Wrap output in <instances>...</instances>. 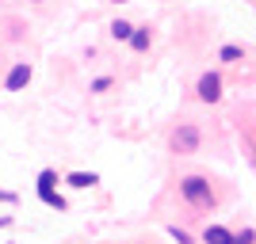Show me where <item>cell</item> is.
I'll return each instance as SVG.
<instances>
[{
    "label": "cell",
    "instance_id": "cell-1",
    "mask_svg": "<svg viewBox=\"0 0 256 244\" xmlns=\"http://www.w3.org/2000/svg\"><path fill=\"white\" fill-rule=\"evenodd\" d=\"M180 191H184V199L192 202V206H199V210H210L214 206V191H210V183H206L203 176H188V180L180 183Z\"/></svg>",
    "mask_w": 256,
    "mask_h": 244
},
{
    "label": "cell",
    "instance_id": "cell-12",
    "mask_svg": "<svg viewBox=\"0 0 256 244\" xmlns=\"http://www.w3.org/2000/svg\"><path fill=\"white\" fill-rule=\"evenodd\" d=\"M252 241H256L252 229H241V233H234V244H252Z\"/></svg>",
    "mask_w": 256,
    "mask_h": 244
},
{
    "label": "cell",
    "instance_id": "cell-6",
    "mask_svg": "<svg viewBox=\"0 0 256 244\" xmlns=\"http://www.w3.org/2000/svg\"><path fill=\"white\" fill-rule=\"evenodd\" d=\"M65 183H69V187H76V191H84V187H96L100 176H96V172H73Z\"/></svg>",
    "mask_w": 256,
    "mask_h": 244
},
{
    "label": "cell",
    "instance_id": "cell-9",
    "mask_svg": "<svg viewBox=\"0 0 256 244\" xmlns=\"http://www.w3.org/2000/svg\"><path fill=\"white\" fill-rule=\"evenodd\" d=\"M130 46H134V50H150V27H134V34H130Z\"/></svg>",
    "mask_w": 256,
    "mask_h": 244
},
{
    "label": "cell",
    "instance_id": "cell-11",
    "mask_svg": "<svg viewBox=\"0 0 256 244\" xmlns=\"http://www.w3.org/2000/svg\"><path fill=\"white\" fill-rule=\"evenodd\" d=\"M168 233H172V241H180V244H192V233H188V229H180V225H172Z\"/></svg>",
    "mask_w": 256,
    "mask_h": 244
},
{
    "label": "cell",
    "instance_id": "cell-13",
    "mask_svg": "<svg viewBox=\"0 0 256 244\" xmlns=\"http://www.w3.org/2000/svg\"><path fill=\"white\" fill-rule=\"evenodd\" d=\"M111 88V76H100V80H92V92H107Z\"/></svg>",
    "mask_w": 256,
    "mask_h": 244
},
{
    "label": "cell",
    "instance_id": "cell-8",
    "mask_svg": "<svg viewBox=\"0 0 256 244\" xmlns=\"http://www.w3.org/2000/svg\"><path fill=\"white\" fill-rule=\"evenodd\" d=\"M130 34H134V27H130L126 19H115V23H111V38H115V42H130Z\"/></svg>",
    "mask_w": 256,
    "mask_h": 244
},
{
    "label": "cell",
    "instance_id": "cell-7",
    "mask_svg": "<svg viewBox=\"0 0 256 244\" xmlns=\"http://www.w3.org/2000/svg\"><path fill=\"white\" fill-rule=\"evenodd\" d=\"M54 183H58V176H54V172L46 168L42 176H38V199H42V202L50 199V195H58V191H54Z\"/></svg>",
    "mask_w": 256,
    "mask_h": 244
},
{
    "label": "cell",
    "instance_id": "cell-10",
    "mask_svg": "<svg viewBox=\"0 0 256 244\" xmlns=\"http://www.w3.org/2000/svg\"><path fill=\"white\" fill-rule=\"evenodd\" d=\"M218 57H222V61H237V57H241V46H222Z\"/></svg>",
    "mask_w": 256,
    "mask_h": 244
},
{
    "label": "cell",
    "instance_id": "cell-2",
    "mask_svg": "<svg viewBox=\"0 0 256 244\" xmlns=\"http://www.w3.org/2000/svg\"><path fill=\"white\" fill-rule=\"evenodd\" d=\"M195 92H199L203 103H218V99H222V80H218V73H203Z\"/></svg>",
    "mask_w": 256,
    "mask_h": 244
},
{
    "label": "cell",
    "instance_id": "cell-14",
    "mask_svg": "<svg viewBox=\"0 0 256 244\" xmlns=\"http://www.w3.org/2000/svg\"><path fill=\"white\" fill-rule=\"evenodd\" d=\"M0 199H8V195H4V191H0Z\"/></svg>",
    "mask_w": 256,
    "mask_h": 244
},
{
    "label": "cell",
    "instance_id": "cell-4",
    "mask_svg": "<svg viewBox=\"0 0 256 244\" xmlns=\"http://www.w3.org/2000/svg\"><path fill=\"white\" fill-rule=\"evenodd\" d=\"M172 145L180 149V153H192V149L199 145V130H195V126H184V130H176V138H172Z\"/></svg>",
    "mask_w": 256,
    "mask_h": 244
},
{
    "label": "cell",
    "instance_id": "cell-5",
    "mask_svg": "<svg viewBox=\"0 0 256 244\" xmlns=\"http://www.w3.org/2000/svg\"><path fill=\"white\" fill-rule=\"evenodd\" d=\"M203 241H206V244H234V233H230V229H222V225H206Z\"/></svg>",
    "mask_w": 256,
    "mask_h": 244
},
{
    "label": "cell",
    "instance_id": "cell-15",
    "mask_svg": "<svg viewBox=\"0 0 256 244\" xmlns=\"http://www.w3.org/2000/svg\"><path fill=\"white\" fill-rule=\"evenodd\" d=\"M115 4H122V0H115Z\"/></svg>",
    "mask_w": 256,
    "mask_h": 244
},
{
    "label": "cell",
    "instance_id": "cell-3",
    "mask_svg": "<svg viewBox=\"0 0 256 244\" xmlns=\"http://www.w3.org/2000/svg\"><path fill=\"white\" fill-rule=\"evenodd\" d=\"M27 84H31V65H27V61L12 65V73H8V80H4V88H8V92H20V88H27Z\"/></svg>",
    "mask_w": 256,
    "mask_h": 244
}]
</instances>
